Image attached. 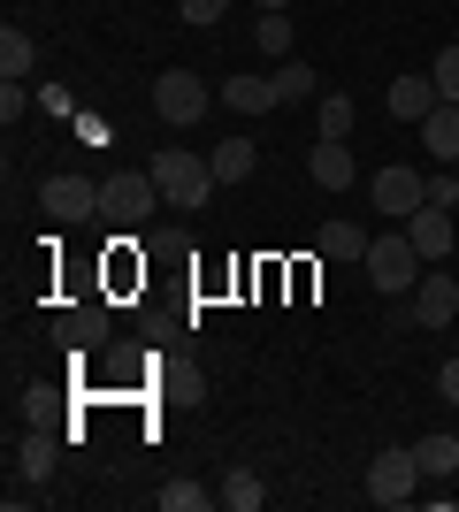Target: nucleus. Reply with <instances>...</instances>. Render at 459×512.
Instances as JSON below:
<instances>
[{
	"label": "nucleus",
	"instance_id": "obj_1",
	"mask_svg": "<svg viewBox=\"0 0 459 512\" xmlns=\"http://www.w3.org/2000/svg\"><path fill=\"white\" fill-rule=\"evenodd\" d=\"M146 169H153V184H161V199H169L176 214H199L207 192H215V161H199V153H184V146H161Z\"/></svg>",
	"mask_w": 459,
	"mask_h": 512
},
{
	"label": "nucleus",
	"instance_id": "obj_2",
	"mask_svg": "<svg viewBox=\"0 0 459 512\" xmlns=\"http://www.w3.org/2000/svg\"><path fill=\"white\" fill-rule=\"evenodd\" d=\"M360 268H368V283L383 291V299H406L429 260L414 253V237H406V230H383V237H368V260H360Z\"/></svg>",
	"mask_w": 459,
	"mask_h": 512
},
{
	"label": "nucleus",
	"instance_id": "obj_3",
	"mask_svg": "<svg viewBox=\"0 0 459 512\" xmlns=\"http://www.w3.org/2000/svg\"><path fill=\"white\" fill-rule=\"evenodd\" d=\"M153 207H169V199H161V184H153V169L108 176V184H100V222H115V230H146Z\"/></svg>",
	"mask_w": 459,
	"mask_h": 512
},
{
	"label": "nucleus",
	"instance_id": "obj_4",
	"mask_svg": "<svg viewBox=\"0 0 459 512\" xmlns=\"http://www.w3.org/2000/svg\"><path fill=\"white\" fill-rule=\"evenodd\" d=\"M421 482H429V474H421L414 444H383V451L368 459V497H375V505H414Z\"/></svg>",
	"mask_w": 459,
	"mask_h": 512
},
{
	"label": "nucleus",
	"instance_id": "obj_5",
	"mask_svg": "<svg viewBox=\"0 0 459 512\" xmlns=\"http://www.w3.org/2000/svg\"><path fill=\"white\" fill-rule=\"evenodd\" d=\"M207 100H215V85H207L199 69H161V77H153V115H161V123H199Z\"/></svg>",
	"mask_w": 459,
	"mask_h": 512
},
{
	"label": "nucleus",
	"instance_id": "obj_6",
	"mask_svg": "<svg viewBox=\"0 0 459 512\" xmlns=\"http://www.w3.org/2000/svg\"><path fill=\"white\" fill-rule=\"evenodd\" d=\"M368 192H375V207H383V222H406V214L429 207V176H414V169H375Z\"/></svg>",
	"mask_w": 459,
	"mask_h": 512
},
{
	"label": "nucleus",
	"instance_id": "obj_7",
	"mask_svg": "<svg viewBox=\"0 0 459 512\" xmlns=\"http://www.w3.org/2000/svg\"><path fill=\"white\" fill-rule=\"evenodd\" d=\"M39 207H46V222H85V214H100V184L92 176H46Z\"/></svg>",
	"mask_w": 459,
	"mask_h": 512
},
{
	"label": "nucleus",
	"instance_id": "obj_8",
	"mask_svg": "<svg viewBox=\"0 0 459 512\" xmlns=\"http://www.w3.org/2000/svg\"><path fill=\"white\" fill-rule=\"evenodd\" d=\"M452 314H459V283L452 276H421L414 291H406V321H414V329H444Z\"/></svg>",
	"mask_w": 459,
	"mask_h": 512
},
{
	"label": "nucleus",
	"instance_id": "obj_9",
	"mask_svg": "<svg viewBox=\"0 0 459 512\" xmlns=\"http://www.w3.org/2000/svg\"><path fill=\"white\" fill-rule=\"evenodd\" d=\"M306 176L322 184V192H345V184H360V169H352L345 138H314V153H306Z\"/></svg>",
	"mask_w": 459,
	"mask_h": 512
},
{
	"label": "nucleus",
	"instance_id": "obj_10",
	"mask_svg": "<svg viewBox=\"0 0 459 512\" xmlns=\"http://www.w3.org/2000/svg\"><path fill=\"white\" fill-rule=\"evenodd\" d=\"M414 130H421V146H429V161H444V169L459 161V107H452V100H437Z\"/></svg>",
	"mask_w": 459,
	"mask_h": 512
},
{
	"label": "nucleus",
	"instance_id": "obj_11",
	"mask_svg": "<svg viewBox=\"0 0 459 512\" xmlns=\"http://www.w3.org/2000/svg\"><path fill=\"white\" fill-rule=\"evenodd\" d=\"M406 237H414V253H421V260H444V253H452V207H421V214H406Z\"/></svg>",
	"mask_w": 459,
	"mask_h": 512
},
{
	"label": "nucleus",
	"instance_id": "obj_12",
	"mask_svg": "<svg viewBox=\"0 0 459 512\" xmlns=\"http://www.w3.org/2000/svg\"><path fill=\"white\" fill-rule=\"evenodd\" d=\"M54 337H62L69 352H92V344H108V306H69V314L54 321Z\"/></svg>",
	"mask_w": 459,
	"mask_h": 512
},
{
	"label": "nucleus",
	"instance_id": "obj_13",
	"mask_svg": "<svg viewBox=\"0 0 459 512\" xmlns=\"http://www.w3.org/2000/svg\"><path fill=\"white\" fill-rule=\"evenodd\" d=\"M383 100H391L398 123H421V115L437 107V77H429V69H421V77H391V92H383Z\"/></svg>",
	"mask_w": 459,
	"mask_h": 512
},
{
	"label": "nucleus",
	"instance_id": "obj_14",
	"mask_svg": "<svg viewBox=\"0 0 459 512\" xmlns=\"http://www.w3.org/2000/svg\"><path fill=\"white\" fill-rule=\"evenodd\" d=\"M222 107H230V115H268V107H284V92H276V77H230V85H222Z\"/></svg>",
	"mask_w": 459,
	"mask_h": 512
},
{
	"label": "nucleus",
	"instance_id": "obj_15",
	"mask_svg": "<svg viewBox=\"0 0 459 512\" xmlns=\"http://www.w3.org/2000/svg\"><path fill=\"white\" fill-rule=\"evenodd\" d=\"M54 459H62L54 428H31V436L16 444V474H23V482H46V474H54Z\"/></svg>",
	"mask_w": 459,
	"mask_h": 512
},
{
	"label": "nucleus",
	"instance_id": "obj_16",
	"mask_svg": "<svg viewBox=\"0 0 459 512\" xmlns=\"http://www.w3.org/2000/svg\"><path fill=\"white\" fill-rule=\"evenodd\" d=\"M207 161H215V184H245V176L261 169V153H253V138H222V146L207 153Z\"/></svg>",
	"mask_w": 459,
	"mask_h": 512
},
{
	"label": "nucleus",
	"instance_id": "obj_17",
	"mask_svg": "<svg viewBox=\"0 0 459 512\" xmlns=\"http://www.w3.org/2000/svg\"><path fill=\"white\" fill-rule=\"evenodd\" d=\"M414 459H421V474H444V482H452L459 474V436L452 428H429V436L414 444Z\"/></svg>",
	"mask_w": 459,
	"mask_h": 512
},
{
	"label": "nucleus",
	"instance_id": "obj_18",
	"mask_svg": "<svg viewBox=\"0 0 459 512\" xmlns=\"http://www.w3.org/2000/svg\"><path fill=\"white\" fill-rule=\"evenodd\" d=\"M314 245H322V260H368V230L360 222H322Z\"/></svg>",
	"mask_w": 459,
	"mask_h": 512
},
{
	"label": "nucleus",
	"instance_id": "obj_19",
	"mask_svg": "<svg viewBox=\"0 0 459 512\" xmlns=\"http://www.w3.org/2000/svg\"><path fill=\"white\" fill-rule=\"evenodd\" d=\"M31 62H39V46H31V31H16V23H8V31H0V77H31Z\"/></svg>",
	"mask_w": 459,
	"mask_h": 512
},
{
	"label": "nucleus",
	"instance_id": "obj_20",
	"mask_svg": "<svg viewBox=\"0 0 459 512\" xmlns=\"http://www.w3.org/2000/svg\"><path fill=\"white\" fill-rule=\"evenodd\" d=\"M222 505H230V512H261V505H268V490H261V474H245V467H230V474H222Z\"/></svg>",
	"mask_w": 459,
	"mask_h": 512
},
{
	"label": "nucleus",
	"instance_id": "obj_21",
	"mask_svg": "<svg viewBox=\"0 0 459 512\" xmlns=\"http://www.w3.org/2000/svg\"><path fill=\"white\" fill-rule=\"evenodd\" d=\"M253 46H261V54H276V62L291 54V16H284V8H268V16L253 23Z\"/></svg>",
	"mask_w": 459,
	"mask_h": 512
},
{
	"label": "nucleus",
	"instance_id": "obj_22",
	"mask_svg": "<svg viewBox=\"0 0 459 512\" xmlns=\"http://www.w3.org/2000/svg\"><path fill=\"white\" fill-rule=\"evenodd\" d=\"M314 123H322V138H352V92H329Z\"/></svg>",
	"mask_w": 459,
	"mask_h": 512
},
{
	"label": "nucleus",
	"instance_id": "obj_23",
	"mask_svg": "<svg viewBox=\"0 0 459 512\" xmlns=\"http://www.w3.org/2000/svg\"><path fill=\"white\" fill-rule=\"evenodd\" d=\"M207 497L215 490H199V482H161V512H207Z\"/></svg>",
	"mask_w": 459,
	"mask_h": 512
},
{
	"label": "nucleus",
	"instance_id": "obj_24",
	"mask_svg": "<svg viewBox=\"0 0 459 512\" xmlns=\"http://www.w3.org/2000/svg\"><path fill=\"white\" fill-rule=\"evenodd\" d=\"M276 92H284V107H291V100H314V69H306V62H284V69H276Z\"/></svg>",
	"mask_w": 459,
	"mask_h": 512
},
{
	"label": "nucleus",
	"instance_id": "obj_25",
	"mask_svg": "<svg viewBox=\"0 0 459 512\" xmlns=\"http://www.w3.org/2000/svg\"><path fill=\"white\" fill-rule=\"evenodd\" d=\"M429 77H437V100H452V107H459V46H444L437 62H429Z\"/></svg>",
	"mask_w": 459,
	"mask_h": 512
},
{
	"label": "nucleus",
	"instance_id": "obj_26",
	"mask_svg": "<svg viewBox=\"0 0 459 512\" xmlns=\"http://www.w3.org/2000/svg\"><path fill=\"white\" fill-rule=\"evenodd\" d=\"M176 8H184V23H222L230 0H176Z\"/></svg>",
	"mask_w": 459,
	"mask_h": 512
},
{
	"label": "nucleus",
	"instance_id": "obj_27",
	"mask_svg": "<svg viewBox=\"0 0 459 512\" xmlns=\"http://www.w3.org/2000/svg\"><path fill=\"white\" fill-rule=\"evenodd\" d=\"M0 123H23V85H16V77L0 85Z\"/></svg>",
	"mask_w": 459,
	"mask_h": 512
},
{
	"label": "nucleus",
	"instance_id": "obj_28",
	"mask_svg": "<svg viewBox=\"0 0 459 512\" xmlns=\"http://www.w3.org/2000/svg\"><path fill=\"white\" fill-rule=\"evenodd\" d=\"M437 390H444V406H459V360L437 367Z\"/></svg>",
	"mask_w": 459,
	"mask_h": 512
},
{
	"label": "nucleus",
	"instance_id": "obj_29",
	"mask_svg": "<svg viewBox=\"0 0 459 512\" xmlns=\"http://www.w3.org/2000/svg\"><path fill=\"white\" fill-rule=\"evenodd\" d=\"M253 8H261V16H268V8H291V0H253Z\"/></svg>",
	"mask_w": 459,
	"mask_h": 512
}]
</instances>
